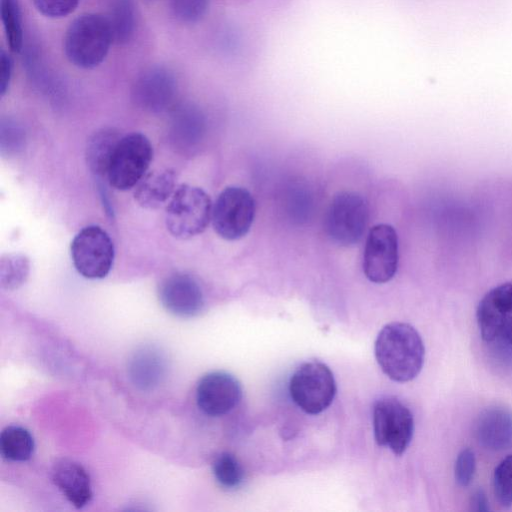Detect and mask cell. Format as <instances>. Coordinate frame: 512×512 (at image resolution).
Segmentation results:
<instances>
[{"label":"cell","instance_id":"cell-1","mask_svg":"<svg viewBox=\"0 0 512 512\" xmlns=\"http://www.w3.org/2000/svg\"><path fill=\"white\" fill-rule=\"evenodd\" d=\"M375 357L384 374L396 382H408L420 373L425 348L418 331L408 323L392 322L379 332Z\"/></svg>","mask_w":512,"mask_h":512},{"label":"cell","instance_id":"cell-2","mask_svg":"<svg viewBox=\"0 0 512 512\" xmlns=\"http://www.w3.org/2000/svg\"><path fill=\"white\" fill-rule=\"evenodd\" d=\"M113 42L106 16L83 14L68 27L64 37L67 59L82 69H92L106 58Z\"/></svg>","mask_w":512,"mask_h":512},{"label":"cell","instance_id":"cell-3","mask_svg":"<svg viewBox=\"0 0 512 512\" xmlns=\"http://www.w3.org/2000/svg\"><path fill=\"white\" fill-rule=\"evenodd\" d=\"M212 202L201 188L183 184L170 198L165 212L168 231L178 239L202 233L212 217Z\"/></svg>","mask_w":512,"mask_h":512},{"label":"cell","instance_id":"cell-4","mask_svg":"<svg viewBox=\"0 0 512 512\" xmlns=\"http://www.w3.org/2000/svg\"><path fill=\"white\" fill-rule=\"evenodd\" d=\"M369 221L366 199L354 191H342L331 200L324 219V228L332 242L351 247L358 244Z\"/></svg>","mask_w":512,"mask_h":512},{"label":"cell","instance_id":"cell-5","mask_svg":"<svg viewBox=\"0 0 512 512\" xmlns=\"http://www.w3.org/2000/svg\"><path fill=\"white\" fill-rule=\"evenodd\" d=\"M336 382L330 368L320 361L299 366L289 381V393L294 403L308 414H319L333 402Z\"/></svg>","mask_w":512,"mask_h":512},{"label":"cell","instance_id":"cell-6","mask_svg":"<svg viewBox=\"0 0 512 512\" xmlns=\"http://www.w3.org/2000/svg\"><path fill=\"white\" fill-rule=\"evenodd\" d=\"M153 157V147L142 133L120 138L110 161L107 180L118 190L135 187L145 176Z\"/></svg>","mask_w":512,"mask_h":512},{"label":"cell","instance_id":"cell-7","mask_svg":"<svg viewBox=\"0 0 512 512\" xmlns=\"http://www.w3.org/2000/svg\"><path fill=\"white\" fill-rule=\"evenodd\" d=\"M476 317L486 343L512 349V283L489 290L478 304Z\"/></svg>","mask_w":512,"mask_h":512},{"label":"cell","instance_id":"cell-8","mask_svg":"<svg viewBox=\"0 0 512 512\" xmlns=\"http://www.w3.org/2000/svg\"><path fill=\"white\" fill-rule=\"evenodd\" d=\"M256 212L251 193L238 186L226 187L212 208V225L223 239L238 240L250 230Z\"/></svg>","mask_w":512,"mask_h":512},{"label":"cell","instance_id":"cell-9","mask_svg":"<svg viewBox=\"0 0 512 512\" xmlns=\"http://www.w3.org/2000/svg\"><path fill=\"white\" fill-rule=\"evenodd\" d=\"M71 257L77 272L87 279H102L110 272L115 250L109 234L97 225L81 229L71 242Z\"/></svg>","mask_w":512,"mask_h":512},{"label":"cell","instance_id":"cell-10","mask_svg":"<svg viewBox=\"0 0 512 512\" xmlns=\"http://www.w3.org/2000/svg\"><path fill=\"white\" fill-rule=\"evenodd\" d=\"M373 429L378 445L388 447L394 454L401 455L413 437V415L397 398H382L373 408Z\"/></svg>","mask_w":512,"mask_h":512},{"label":"cell","instance_id":"cell-11","mask_svg":"<svg viewBox=\"0 0 512 512\" xmlns=\"http://www.w3.org/2000/svg\"><path fill=\"white\" fill-rule=\"evenodd\" d=\"M398 237L389 224L373 226L366 238L363 253V272L373 283H386L396 274L398 267Z\"/></svg>","mask_w":512,"mask_h":512},{"label":"cell","instance_id":"cell-12","mask_svg":"<svg viewBox=\"0 0 512 512\" xmlns=\"http://www.w3.org/2000/svg\"><path fill=\"white\" fill-rule=\"evenodd\" d=\"M177 81L165 67L154 66L135 80L132 97L137 106L150 113H162L174 106Z\"/></svg>","mask_w":512,"mask_h":512},{"label":"cell","instance_id":"cell-13","mask_svg":"<svg viewBox=\"0 0 512 512\" xmlns=\"http://www.w3.org/2000/svg\"><path fill=\"white\" fill-rule=\"evenodd\" d=\"M242 398L240 382L224 371L204 375L196 388L199 409L212 417L222 416L237 406Z\"/></svg>","mask_w":512,"mask_h":512},{"label":"cell","instance_id":"cell-14","mask_svg":"<svg viewBox=\"0 0 512 512\" xmlns=\"http://www.w3.org/2000/svg\"><path fill=\"white\" fill-rule=\"evenodd\" d=\"M158 294L163 307L179 317L195 316L204 306L199 284L185 273H174L166 277L159 285Z\"/></svg>","mask_w":512,"mask_h":512},{"label":"cell","instance_id":"cell-15","mask_svg":"<svg viewBox=\"0 0 512 512\" xmlns=\"http://www.w3.org/2000/svg\"><path fill=\"white\" fill-rule=\"evenodd\" d=\"M475 435L479 445L492 451H502L512 446V412L495 406L479 415Z\"/></svg>","mask_w":512,"mask_h":512},{"label":"cell","instance_id":"cell-16","mask_svg":"<svg viewBox=\"0 0 512 512\" xmlns=\"http://www.w3.org/2000/svg\"><path fill=\"white\" fill-rule=\"evenodd\" d=\"M204 131V117L197 107L186 104L174 109L169 137L177 151L192 153L202 141Z\"/></svg>","mask_w":512,"mask_h":512},{"label":"cell","instance_id":"cell-17","mask_svg":"<svg viewBox=\"0 0 512 512\" xmlns=\"http://www.w3.org/2000/svg\"><path fill=\"white\" fill-rule=\"evenodd\" d=\"M52 481L76 508L87 505L92 498L89 474L79 463L62 459L52 469Z\"/></svg>","mask_w":512,"mask_h":512},{"label":"cell","instance_id":"cell-18","mask_svg":"<svg viewBox=\"0 0 512 512\" xmlns=\"http://www.w3.org/2000/svg\"><path fill=\"white\" fill-rule=\"evenodd\" d=\"M176 179L175 171L168 168L146 173L135 186V200L145 209L159 208L174 194Z\"/></svg>","mask_w":512,"mask_h":512},{"label":"cell","instance_id":"cell-19","mask_svg":"<svg viewBox=\"0 0 512 512\" xmlns=\"http://www.w3.org/2000/svg\"><path fill=\"white\" fill-rule=\"evenodd\" d=\"M120 138L117 130L103 128L95 132L88 140L86 161L89 169L97 178H107L110 161Z\"/></svg>","mask_w":512,"mask_h":512},{"label":"cell","instance_id":"cell-20","mask_svg":"<svg viewBox=\"0 0 512 512\" xmlns=\"http://www.w3.org/2000/svg\"><path fill=\"white\" fill-rule=\"evenodd\" d=\"M34 439L24 427L11 425L0 434V451L10 461L23 462L31 458L34 451Z\"/></svg>","mask_w":512,"mask_h":512},{"label":"cell","instance_id":"cell-21","mask_svg":"<svg viewBox=\"0 0 512 512\" xmlns=\"http://www.w3.org/2000/svg\"><path fill=\"white\" fill-rule=\"evenodd\" d=\"M106 18L113 42L125 44L132 38L136 26L135 7L132 0H112Z\"/></svg>","mask_w":512,"mask_h":512},{"label":"cell","instance_id":"cell-22","mask_svg":"<svg viewBox=\"0 0 512 512\" xmlns=\"http://www.w3.org/2000/svg\"><path fill=\"white\" fill-rule=\"evenodd\" d=\"M29 258L21 253H8L0 259V285L3 289L14 290L28 278Z\"/></svg>","mask_w":512,"mask_h":512},{"label":"cell","instance_id":"cell-23","mask_svg":"<svg viewBox=\"0 0 512 512\" xmlns=\"http://www.w3.org/2000/svg\"><path fill=\"white\" fill-rule=\"evenodd\" d=\"M1 19L12 52L18 53L23 46V26L19 0H0Z\"/></svg>","mask_w":512,"mask_h":512},{"label":"cell","instance_id":"cell-24","mask_svg":"<svg viewBox=\"0 0 512 512\" xmlns=\"http://www.w3.org/2000/svg\"><path fill=\"white\" fill-rule=\"evenodd\" d=\"M134 382L142 388L155 385L163 372L161 357L151 350H144L135 356L131 367Z\"/></svg>","mask_w":512,"mask_h":512},{"label":"cell","instance_id":"cell-25","mask_svg":"<svg viewBox=\"0 0 512 512\" xmlns=\"http://www.w3.org/2000/svg\"><path fill=\"white\" fill-rule=\"evenodd\" d=\"M217 483L225 489H235L244 480V469L238 459L229 452L220 453L212 464Z\"/></svg>","mask_w":512,"mask_h":512},{"label":"cell","instance_id":"cell-26","mask_svg":"<svg viewBox=\"0 0 512 512\" xmlns=\"http://www.w3.org/2000/svg\"><path fill=\"white\" fill-rule=\"evenodd\" d=\"M494 495L500 506H512V454L506 456L493 473Z\"/></svg>","mask_w":512,"mask_h":512},{"label":"cell","instance_id":"cell-27","mask_svg":"<svg viewBox=\"0 0 512 512\" xmlns=\"http://www.w3.org/2000/svg\"><path fill=\"white\" fill-rule=\"evenodd\" d=\"M26 134L16 120L2 119L0 124V150L4 156H13L24 147Z\"/></svg>","mask_w":512,"mask_h":512},{"label":"cell","instance_id":"cell-28","mask_svg":"<svg viewBox=\"0 0 512 512\" xmlns=\"http://www.w3.org/2000/svg\"><path fill=\"white\" fill-rule=\"evenodd\" d=\"M209 0H171L173 14L182 22L194 23L206 13Z\"/></svg>","mask_w":512,"mask_h":512},{"label":"cell","instance_id":"cell-29","mask_svg":"<svg viewBox=\"0 0 512 512\" xmlns=\"http://www.w3.org/2000/svg\"><path fill=\"white\" fill-rule=\"evenodd\" d=\"M476 458L473 450L465 448L460 451L455 461L454 476L461 487H467L475 473Z\"/></svg>","mask_w":512,"mask_h":512},{"label":"cell","instance_id":"cell-30","mask_svg":"<svg viewBox=\"0 0 512 512\" xmlns=\"http://www.w3.org/2000/svg\"><path fill=\"white\" fill-rule=\"evenodd\" d=\"M80 0H32L35 8L44 16L62 18L72 13Z\"/></svg>","mask_w":512,"mask_h":512},{"label":"cell","instance_id":"cell-31","mask_svg":"<svg viewBox=\"0 0 512 512\" xmlns=\"http://www.w3.org/2000/svg\"><path fill=\"white\" fill-rule=\"evenodd\" d=\"M13 71V61L11 56L4 50L0 53V94L4 96L7 92Z\"/></svg>","mask_w":512,"mask_h":512},{"label":"cell","instance_id":"cell-32","mask_svg":"<svg viewBox=\"0 0 512 512\" xmlns=\"http://www.w3.org/2000/svg\"><path fill=\"white\" fill-rule=\"evenodd\" d=\"M471 509L478 512L490 510L489 501L482 490H478L472 495Z\"/></svg>","mask_w":512,"mask_h":512}]
</instances>
